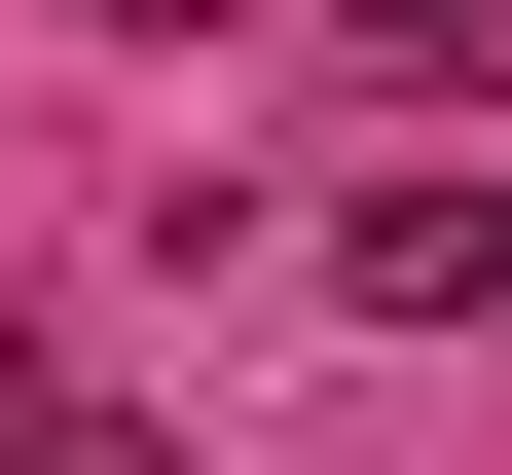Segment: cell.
<instances>
[{
	"label": "cell",
	"instance_id": "2",
	"mask_svg": "<svg viewBox=\"0 0 512 475\" xmlns=\"http://www.w3.org/2000/svg\"><path fill=\"white\" fill-rule=\"evenodd\" d=\"M0 475H147V439H110V402H0Z\"/></svg>",
	"mask_w": 512,
	"mask_h": 475
},
{
	"label": "cell",
	"instance_id": "1",
	"mask_svg": "<svg viewBox=\"0 0 512 475\" xmlns=\"http://www.w3.org/2000/svg\"><path fill=\"white\" fill-rule=\"evenodd\" d=\"M366 37H403V74H512V0H366Z\"/></svg>",
	"mask_w": 512,
	"mask_h": 475
}]
</instances>
